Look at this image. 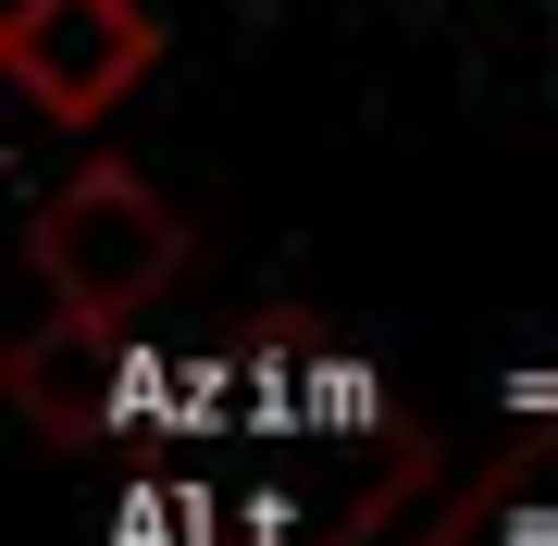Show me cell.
<instances>
[{"label":"cell","mask_w":558,"mask_h":546,"mask_svg":"<svg viewBox=\"0 0 558 546\" xmlns=\"http://www.w3.org/2000/svg\"><path fill=\"white\" fill-rule=\"evenodd\" d=\"M161 447V435H149ZM174 447H199L236 546H373L410 497L422 447L385 410L373 361H348L311 324H260L211 348V398Z\"/></svg>","instance_id":"1"},{"label":"cell","mask_w":558,"mask_h":546,"mask_svg":"<svg viewBox=\"0 0 558 546\" xmlns=\"http://www.w3.org/2000/svg\"><path fill=\"white\" fill-rule=\"evenodd\" d=\"M38 248H50V286H62V311H100V324H124V311L149 299L161 274H174V223H161L124 174H87V186H62V211L38 223Z\"/></svg>","instance_id":"2"},{"label":"cell","mask_w":558,"mask_h":546,"mask_svg":"<svg viewBox=\"0 0 558 546\" xmlns=\"http://www.w3.org/2000/svg\"><path fill=\"white\" fill-rule=\"evenodd\" d=\"M137 62H149L137 0H38V13H13V75L38 87L62 124H87Z\"/></svg>","instance_id":"3"},{"label":"cell","mask_w":558,"mask_h":546,"mask_svg":"<svg viewBox=\"0 0 558 546\" xmlns=\"http://www.w3.org/2000/svg\"><path fill=\"white\" fill-rule=\"evenodd\" d=\"M435 546H558V423L521 447V460H497L472 497L447 509Z\"/></svg>","instance_id":"4"}]
</instances>
